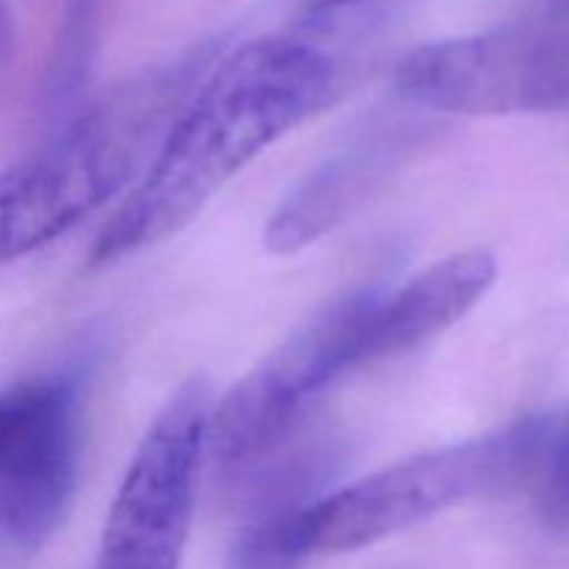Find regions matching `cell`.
<instances>
[{"label": "cell", "instance_id": "cell-1", "mask_svg": "<svg viewBox=\"0 0 569 569\" xmlns=\"http://www.w3.org/2000/svg\"><path fill=\"white\" fill-rule=\"evenodd\" d=\"M339 70L326 50L264 37L228 53L189 94L153 164L92 248L94 264L164 242L272 142L337 100Z\"/></svg>", "mask_w": 569, "mask_h": 569}, {"label": "cell", "instance_id": "cell-2", "mask_svg": "<svg viewBox=\"0 0 569 569\" xmlns=\"http://www.w3.org/2000/svg\"><path fill=\"white\" fill-rule=\"evenodd\" d=\"M198 53L111 92L0 172V267L44 248L128 187L194 92Z\"/></svg>", "mask_w": 569, "mask_h": 569}, {"label": "cell", "instance_id": "cell-3", "mask_svg": "<svg viewBox=\"0 0 569 569\" xmlns=\"http://www.w3.org/2000/svg\"><path fill=\"white\" fill-rule=\"evenodd\" d=\"M550 415L522 417L481 439L420 453L303 503L295 522L303 556L350 553L476 498L531 492Z\"/></svg>", "mask_w": 569, "mask_h": 569}, {"label": "cell", "instance_id": "cell-4", "mask_svg": "<svg viewBox=\"0 0 569 569\" xmlns=\"http://www.w3.org/2000/svg\"><path fill=\"white\" fill-rule=\"evenodd\" d=\"M395 89L437 114L515 117L569 109V14L537 9L472 37L422 44L400 61Z\"/></svg>", "mask_w": 569, "mask_h": 569}, {"label": "cell", "instance_id": "cell-5", "mask_svg": "<svg viewBox=\"0 0 569 569\" xmlns=\"http://www.w3.org/2000/svg\"><path fill=\"white\" fill-rule=\"evenodd\" d=\"M376 289L345 295L295 328L211 409L206 450L222 470H248L298 428L345 372L365 367V317Z\"/></svg>", "mask_w": 569, "mask_h": 569}, {"label": "cell", "instance_id": "cell-6", "mask_svg": "<svg viewBox=\"0 0 569 569\" xmlns=\"http://www.w3.org/2000/svg\"><path fill=\"white\" fill-rule=\"evenodd\" d=\"M211 392L189 378L150 422L114 495L98 569H181L192 526Z\"/></svg>", "mask_w": 569, "mask_h": 569}, {"label": "cell", "instance_id": "cell-7", "mask_svg": "<svg viewBox=\"0 0 569 569\" xmlns=\"http://www.w3.org/2000/svg\"><path fill=\"white\" fill-rule=\"evenodd\" d=\"M78 472V383L42 376L0 389V542L42 548L70 515Z\"/></svg>", "mask_w": 569, "mask_h": 569}, {"label": "cell", "instance_id": "cell-8", "mask_svg": "<svg viewBox=\"0 0 569 569\" xmlns=\"http://www.w3.org/2000/svg\"><path fill=\"white\" fill-rule=\"evenodd\" d=\"M431 131L426 120L415 117L383 114L367 122L272 211L267 248L278 256L298 253L348 222L426 144Z\"/></svg>", "mask_w": 569, "mask_h": 569}, {"label": "cell", "instance_id": "cell-9", "mask_svg": "<svg viewBox=\"0 0 569 569\" xmlns=\"http://www.w3.org/2000/svg\"><path fill=\"white\" fill-rule=\"evenodd\" d=\"M498 281V259L472 248L437 261L395 292H376L365 317V367L409 353L465 320Z\"/></svg>", "mask_w": 569, "mask_h": 569}, {"label": "cell", "instance_id": "cell-10", "mask_svg": "<svg viewBox=\"0 0 569 569\" xmlns=\"http://www.w3.org/2000/svg\"><path fill=\"white\" fill-rule=\"evenodd\" d=\"M298 503L281 500L242 528L228 553L226 569H298L306 559L295 537Z\"/></svg>", "mask_w": 569, "mask_h": 569}, {"label": "cell", "instance_id": "cell-11", "mask_svg": "<svg viewBox=\"0 0 569 569\" xmlns=\"http://www.w3.org/2000/svg\"><path fill=\"white\" fill-rule=\"evenodd\" d=\"M528 495L537 503L545 526L569 533V411L550 415L537 478Z\"/></svg>", "mask_w": 569, "mask_h": 569}, {"label": "cell", "instance_id": "cell-12", "mask_svg": "<svg viewBox=\"0 0 569 569\" xmlns=\"http://www.w3.org/2000/svg\"><path fill=\"white\" fill-rule=\"evenodd\" d=\"M11 53H14V20L6 0H0V67L11 59Z\"/></svg>", "mask_w": 569, "mask_h": 569}, {"label": "cell", "instance_id": "cell-13", "mask_svg": "<svg viewBox=\"0 0 569 569\" xmlns=\"http://www.w3.org/2000/svg\"><path fill=\"white\" fill-rule=\"evenodd\" d=\"M356 3H365V0H300V6H303L309 14H326V11H337Z\"/></svg>", "mask_w": 569, "mask_h": 569}]
</instances>
